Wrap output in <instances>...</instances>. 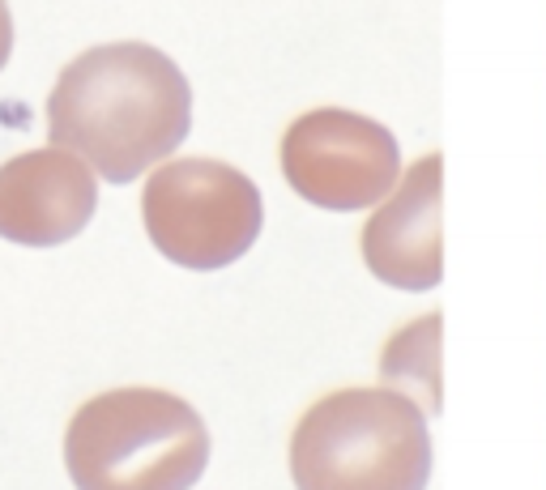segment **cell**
<instances>
[{"label":"cell","instance_id":"cell-1","mask_svg":"<svg viewBox=\"0 0 546 490\" xmlns=\"http://www.w3.org/2000/svg\"><path fill=\"white\" fill-rule=\"evenodd\" d=\"M192 128V90L180 64L149 43L90 47L47 98L51 145L73 149L107 184L162 167Z\"/></svg>","mask_w":546,"mask_h":490},{"label":"cell","instance_id":"cell-2","mask_svg":"<svg viewBox=\"0 0 546 490\" xmlns=\"http://www.w3.org/2000/svg\"><path fill=\"white\" fill-rule=\"evenodd\" d=\"M295 490H427V409L401 388H338L291 435Z\"/></svg>","mask_w":546,"mask_h":490},{"label":"cell","instance_id":"cell-3","mask_svg":"<svg viewBox=\"0 0 546 490\" xmlns=\"http://www.w3.org/2000/svg\"><path fill=\"white\" fill-rule=\"evenodd\" d=\"M77 490H192L209 465L205 418L162 388L90 397L65 430Z\"/></svg>","mask_w":546,"mask_h":490},{"label":"cell","instance_id":"cell-4","mask_svg":"<svg viewBox=\"0 0 546 490\" xmlns=\"http://www.w3.org/2000/svg\"><path fill=\"white\" fill-rule=\"evenodd\" d=\"M141 217L149 243L171 264L213 273L252 252L265 226V200L231 162L175 158L145 179Z\"/></svg>","mask_w":546,"mask_h":490},{"label":"cell","instance_id":"cell-5","mask_svg":"<svg viewBox=\"0 0 546 490\" xmlns=\"http://www.w3.org/2000/svg\"><path fill=\"white\" fill-rule=\"evenodd\" d=\"M282 175L316 209H375L401 179V149L371 116L316 107L282 132Z\"/></svg>","mask_w":546,"mask_h":490},{"label":"cell","instance_id":"cell-6","mask_svg":"<svg viewBox=\"0 0 546 490\" xmlns=\"http://www.w3.org/2000/svg\"><path fill=\"white\" fill-rule=\"evenodd\" d=\"M98 179L73 149L47 145L0 167V239L18 247H60L86 231Z\"/></svg>","mask_w":546,"mask_h":490},{"label":"cell","instance_id":"cell-7","mask_svg":"<svg viewBox=\"0 0 546 490\" xmlns=\"http://www.w3.org/2000/svg\"><path fill=\"white\" fill-rule=\"evenodd\" d=\"M440 154L418 158L363 226V264L393 290H435L444 278L440 243Z\"/></svg>","mask_w":546,"mask_h":490},{"label":"cell","instance_id":"cell-8","mask_svg":"<svg viewBox=\"0 0 546 490\" xmlns=\"http://www.w3.org/2000/svg\"><path fill=\"white\" fill-rule=\"evenodd\" d=\"M9 51H13V18H9V5L0 0V69L9 64Z\"/></svg>","mask_w":546,"mask_h":490}]
</instances>
